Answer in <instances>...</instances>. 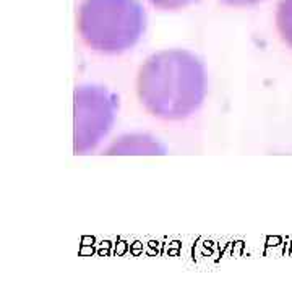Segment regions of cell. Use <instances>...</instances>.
Returning a JSON list of instances; mask_svg holds the SVG:
<instances>
[{
	"mask_svg": "<svg viewBox=\"0 0 292 292\" xmlns=\"http://www.w3.org/2000/svg\"><path fill=\"white\" fill-rule=\"evenodd\" d=\"M203 62L185 49H164L149 55L136 75V96L159 120L180 122L200 109L206 97Z\"/></svg>",
	"mask_w": 292,
	"mask_h": 292,
	"instance_id": "6da1fadb",
	"label": "cell"
},
{
	"mask_svg": "<svg viewBox=\"0 0 292 292\" xmlns=\"http://www.w3.org/2000/svg\"><path fill=\"white\" fill-rule=\"evenodd\" d=\"M77 28L88 49L119 55L138 44L146 31V12L140 0H81Z\"/></svg>",
	"mask_w": 292,
	"mask_h": 292,
	"instance_id": "7a4b0ae2",
	"label": "cell"
},
{
	"mask_svg": "<svg viewBox=\"0 0 292 292\" xmlns=\"http://www.w3.org/2000/svg\"><path fill=\"white\" fill-rule=\"evenodd\" d=\"M119 109L114 93L97 84H81L75 89V154H88L102 143L112 130Z\"/></svg>",
	"mask_w": 292,
	"mask_h": 292,
	"instance_id": "3957f363",
	"label": "cell"
},
{
	"mask_svg": "<svg viewBox=\"0 0 292 292\" xmlns=\"http://www.w3.org/2000/svg\"><path fill=\"white\" fill-rule=\"evenodd\" d=\"M166 148L146 133H130L111 143L106 154H164Z\"/></svg>",
	"mask_w": 292,
	"mask_h": 292,
	"instance_id": "277c9868",
	"label": "cell"
},
{
	"mask_svg": "<svg viewBox=\"0 0 292 292\" xmlns=\"http://www.w3.org/2000/svg\"><path fill=\"white\" fill-rule=\"evenodd\" d=\"M276 28L281 39L292 49V0H279L276 12Z\"/></svg>",
	"mask_w": 292,
	"mask_h": 292,
	"instance_id": "5b68a950",
	"label": "cell"
},
{
	"mask_svg": "<svg viewBox=\"0 0 292 292\" xmlns=\"http://www.w3.org/2000/svg\"><path fill=\"white\" fill-rule=\"evenodd\" d=\"M149 3L158 8V10H164V12H176V10H182V8L188 7L190 3H193L195 0H148Z\"/></svg>",
	"mask_w": 292,
	"mask_h": 292,
	"instance_id": "8992f818",
	"label": "cell"
},
{
	"mask_svg": "<svg viewBox=\"0 0 292 292\" xmlns=\"http://www.w3.org/2000/svg\"><path fill=\"white\" fill-rule=\"evenodd\" d=\"M219 2H223L229 7H252L260 3L261 0H219Z\"/></svg>",
	"mask_w": 292,
	"mask_h": 292,
	"instance_id": "52a82bcc",
	"label": "cell"
}]
</instances>
